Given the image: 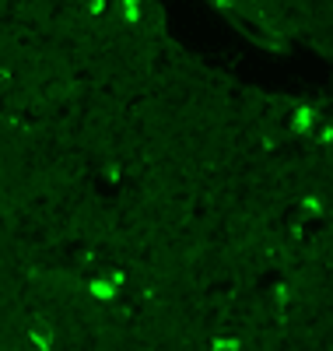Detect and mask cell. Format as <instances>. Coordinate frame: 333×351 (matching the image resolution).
<instances>
[{
    "label": "cell",
    "instance_id": "1",
    "mask_svg": "<svg viewBox=\"0 0 333 351\" xmlns=\"http://www.w3.org/2000/svg\"><path fill=\"white\" fill-rule=\"evenodd\" d=\"M316 109L312 106H298L295 112H291V130L295 134H312V127H316Z\"/></svg>",
    "mask_w": 333,
    "mask_h": 351
},
{
    "label": "cell",
    "instance_id": "2",
    "mask_svg": "<svg viewBox=\"0 0 333 351\" xmlns=\"http://www.w3.org/2000/svg\"><path fill=\"white\" fill-rule=\"evenodd\" d=\"M207 351H238V337H228V334H214Z\"/></svg>",
    "mask_w": 333,
    "mask_h": 351
}]
</instances>
